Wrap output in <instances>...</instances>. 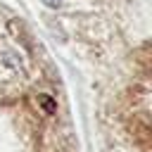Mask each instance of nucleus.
Segmentation results:
<instances>
[{
    "instance_id": "f257e3e1",
    "label": "nucleus",
    "mask_w": 152,
    "mask_h": 152,
    "mask_svg": "<svg viewBox=\"0 0 152 152\" xmlns=\"http://www.w3.org/2000/svg\"><path fill=\"white\" fill-rule=\"evenodd\" d=\"M45 2H48V5H57L59 0H45Z\"/></svg>"
}]
</instances>
